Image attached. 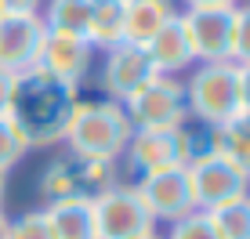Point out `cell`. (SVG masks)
Returning a JSON list of instances; mask_svg holds the SVG:
<instances>
[{"mask_svg": "<svg viewBox=\"0 0 250 239\" xmlns=\"http://www.w3.org/2000/svg\"><path fill=\"white\" fill-rule=\"evenodd\" d=\"M29 152L33 149H29V141H25L19 120H15L11 113H0V170L11 174V170L29 156Z\"/></svg>", "mask_w": 250, "mask_h": 239, "instance_id": "obj_21", "label": "cell"}, {"mask_svg": "<svg viewBox=\"0 0 250 239\" xmlns=\"http://www.w3.org/2000/svg\"><path fill=\"white\" fill-rule=\"evenodd\" d=\"M218 152L250 178V116H236L232 123L218 127Z\"/></svg>", "mask_w": 250, "mask_h": 239, "instance_id": "obj_20", "label": "cell"}, {"mask_svg": "<svg viewBox=\"0 0 250 239\" xmlns=\"http://www.w3.org/2000/svg\"><path fill=\"white\" fill-rule=\"evenodd\" d=\"M7 15H40L44 0H0Z\"/></svg>", "mask_w": 250, "mask_h": 239, "instance_id": "obj_27", "label": "cell"}, {"mask_svg": "<svg viewBox=\"0 0 250 239\" xmlns=\"http://www.w3.org/2000/svg\"><path fill=\"white\" fill-rule=\"evenodd\" d=\"M149 51L152 65H156V73H167V76H182L196 65V55H192V44H188L185 37V25H182V15H174L156 37L145 44Z\"/></svg>", "mask_w": 250, "mask_h": 239, "instance_id": "obj_14", "label": "cell"}, {"mask_svg": "<svg viewBox=\"0 0 250 239\" xmlns=\"http://www.w3.org/2000/svg\"><path fill=\"white\" fill-rule=\"evenodd\" d=\"M174 15H178L174 0H127L124 4V40L145 47Z\"/></svg>", "mask_w": 250, "mask_h": 239, "instance_id": "obj_16", "label": "cell"}, {"mask_svg": "<svg viewBox=\"0 0 250 239\" xmlns=\"http://www.w3.org/2000/svg\"><path fill=\"white\" fill-rule=\"evenodd\" d=\"M44 218H47V228L55 239H98L91 196H69V199L47 203Z\"/></svg>", "mask_w": 250, "mask_h": 239, "instance_id": "obj_15", "label": "cell"}, {"mask_svg": "<svg viewBox=\"0 0 250 239\" xmlns=\"http://www.w3.org/2000/svg\"><path fill=\"white\" fill-rule=\"evenodd\" d=\"M91 4L94 0H44L40 19H44L47 33H69V37H83L87 40Z\"/></svg>", "mask_w": 250, "mask_h": 239, "instance_id": "obj_18", "label": "cell"}, {"mask_svg": "<svg viewBox=\"0 0 250 239\" xmlns=\"http://www.w3.org/2000/svg\"><path fill=\"white\" fill-rule=\"evenodd\" d=\"M4 15H7V11H4V4H0V19H4Z\"/></svg>", "mask_w": 250, "mask_h": 239, "instance_id": "obj_32", "label": "cell"}, {"mask_svg": "<svg viewBox=\"0 0 250 239\" xmlns=\"http://www.w3.org/2000/svg\"><path fill=\"white\" fill-rule=\"evenodd\" d=\"M203 218L218 239H250V196L218 203V207L203 210Z\"/></svg>", "mask_w": 250, "mask_h": 239, "instance_id": "obj_19", "label": "cell"}, {"mask_svg": "<svg viewBox=\"0 0 250 239\" xmlns=\"http://www.w3.org/2000/svg\"><path fill=\"white\" fill-rule=\"evenodd\" d=\"M178 15H182L185 37L192 44L196 65L200 62H229L236 7H192V11H178Z\"/></svg>", "mask_w": 250, "mask_h": 239, "instance_id": "obj_10", "label": "cell"}, {"mask_svg": "<svg viewBox=\"0 0 250 239\" xmlns=\"http://www.w3.org/2000/svg\"><path fill=\"white\" fill-rule=\"evenodd\" d=\"M120 159L134 170V178L156 174V170H170V167H185L182 127L178 131H134Z\"/></svg>", "mask_w": 250, "mask_h": 239, "instance_id": "obj_12", "label": "cell"}, {"mask_svg": "<svg viewBox=\"0 0 250 239\" xmlns=\"http://www.w3.org/2000/svg\"><path fill=\"white\" fill-rule=\"evenodd\" d=\"M4 232H7V214H4V207H0V239H4Z\"/></svg>", "mask_w": 250, "mask_h": 239, "instance_id": "obj_30", "label": "cell"}, {"mask_svg": "<svg viewBox=\"0 0 250 239\" xmlns=\"http://www.w3.org/2000/svg\"><path fill=\"white\" fill-rule=\"evenodd\" d=\"M243 0H182V11H192V7H236Z\"/></svg>", "mask_w": 250, "mask_h": 239, "instance_id": "obj_28", "label": "cell"}, {"mask_svg": "<svg viewBox=\"0 0 250 239\" xmlns=\"http://www.w3.org/2000/svg\"><path fill=\"white\" fill-rule=\"evenodd\" d=\"M4 239H55L47 228L44 210H25L19 218H7V232Z\"/></svg>", "mask_w": 250, "mask_h": 239, "instance_id": "obj_22", "label": "cell"}, {"mask_svg": "<svg viewBox=\"0 0 250 239\" xmlns=\"http://www.w3.org/2000/svg\"><path fill=\"white\" fill-rule=\"evenodd\" d=\"M185 170H188V181H192L196 210H210V207H218V203L250 196V178L232 163L229 156H221V152L192 159V163H185Z\"/></svg>", "mask_w": 250, "mask_h": 239, "instance_id": "obj_8", "label": "cell"}, {"mask_svg": "<svg viewBox=\"0 0 250 239\" xmlns=\"http://www.w3.org/2000/svg\"><path fill=\"white\" fill-rule=\"evenodd\" d=\"M120 105H124V113H127L134 131H178V127L188 123L182 76H167V73L149 76Z\"/></svg>", "mask_w": 250, "mask_h": 239, "instance_id": "obj_4", "label": "cell"}, {"mask_svg": "<svg viewBox=\"0 0 250 239\" xmlns=\"http://www.w3.org/2000/svg\"><path fill=\"white\" fill-rule=\"evenodd\" d=\"M120 4H127V0H120Z\"/></svg>", "mask_w": 250, "mask_h": 239, "instance_id": "obj_33", "label": "cell"}, {"mask_svg": "<svg viewBox=\"0 0 250 239\" xmlns=\"http://www.w3.org/2000/svg\"><path fill=\"white\" fill-rule=\"evenodd\" d=\"M138 239H163V236H160V228H156V232H149V236H138Z\"/></svg>", "mask_w": 250, "mask_h": 239, "instance_id": "obj_31", "label": "cell"}, {"mask_svg": "<svg viewBox=\"0 0 250 239\" xmlns=\"http://www.w3.org/2000/svg\"><path fill=\"white\" fill-rule=\"evenodd\" d=\"M229 62H236V65H247L250 62V0L236 4V25H232Z\"/></svg>", "mask_w": 250, "mask_h": 239, "instance_id": "obj_23", "label": "cell"}, {"mask_svg": "<svg viewBox=\"0 0 250 239\" xmlns=\"http://www.w3.org/2000/svg\"><path fill=\"white\" fill-rule=\"evenodd\" d=\"M236 80H239V116H250V62L236 65Z\"/></svg>", "mask_w": 250, "mask_h": 239, "instance_id": "obj_25", "label": "cell"}, {"mask_svg": "<svg viewBox=\"0 0 250 239\" xmlns=\"http://www.w3.org/2000/svg\"><path fill=\"white\" fill-rule=\"evenodd\" d=\"M134 127L127 120L124 105L113 98H94L80 101L76 98L73 116L65 123V138L62 145L73 156H94V159H120L131 141Z\"/></svg>", "mask_w": 250, "mask_h": 239, "instance_id": "obj_2", "label": "cell"}, {"mask_svg": "<svg viewBox=\"0 0 250 239\" xmlns=\"http://www.w3.org/2000/svg\"><path fill=\"white\" fill-rule=\"evenodd\" d=\"M44 40L47 25L40 15H4L0 19V69L15 76L37 69Z\"/></svg>", "mask_w": 250, "mask_h": 239, "instance_id": "obj_9", "label": "cell"}, {"mask_svg": "<svg viewBox=\"0 0 250 239\" xmlns=\"http://www.w3.org/2000/svg\"><path fill=\"white\" fill-rule=\"evenodd\" d=\"M15 87H19V76L0 69V113H11V101H15Z\"/></svg>", "mask_w": 250, "mask_h": 239, "instance_id": "obj_26", "label": "cell"}, {"mask_svg": "<svg viewBox=\"0 0 250 239\" xmlns=\"http://www.w3.org/2000/svg\"><path fill=\"white\" fill-rule=\"evenodd\" d=\"M91 51H113L124 44V4L120 0H94L91 4V25H87Z\"/></svg>", "mask_w": 250, "mask_h": 239, "instance_id": "obj_17", "label": "cell"}, {"mask_svg": "<svg viewBox=\"0 0 250 239\" xmlns=\"http://www.w3.org/2000/svg\"><path fill=\"white\" fill-rule=\"evenodd\" d=\"M76 87L55 80L47 69H29L19 73V87H15V101H11V116L19 120L29 149H51L62 145L65 138V123L73 116L76 105Z\"/></svg>", "mask_w": 250, "mask_h": 239, "instance_id": "obj_1", "label": "cell"}, {"mask_svg": "<svg viewBox=\"0 0 250 239\" xmlns=\"http://www.w3.org/2000/svg\"><path fill=\"white\" fill-rule=\"evenodd\" d=\"M94 51L83 37H69V33H47L44 51H40V69H47L55 80L80 87L83 76L91 73Z\"/></svg>", "mask_w": 250, "mask_h": 239, "instance_id": "obj_13", "label": "cell"}, {"mask_svg": "<svg viewBox=\"0 0 250 239\" xmlns=\"http://www.w3.org/2000/svg\"><path fill=\"white\" fill-rule=\"evenodd\" d=\"M163 239H218V236H214V228L207 225L203 210H196V214L167 225V236H163Z\"/></svg>", "mask_w": 250, "mask_h": 239, "instance_id": "obj_24", "label": "cell"}, {"mask_svg": "<svg viewBox=\"0 0 250 239\" xmlns=\"http://www.w3.org/2000/svg\"><path fill=\"white\" fill-rule=\"evenodd\" d=\"M120 181L116 159H94V156H73L65 159H51L40 174V196L47 203L69 199V196H98L102 189Z\"/></svg>", "mask_w": 250, "mask_h": 239, "instance_id": "obj_5", "label": "cell"}, {"mask_svg": "<svg viewBox=\"0 0 250 239\" xmlns=\"http://www.w3.org/2000/svg\"><path fill=\"white\" fill-rule=\"evenodd\" d=\"M149 76H156V65H152L149 51L142 44L124 40L113 51H105V62H102V91H105V98H113V101L131 98Z\"/></svg>", "mask_w": 250, "mask_h": 239, "instance_id": "obj_11", "label": "cell"}, {"mask_svg": "<svg viewBox=\"0 0 250 239\" xmlns=\"http://www.w3.org/2000/svg\"><path fill=\"white\" fill-rule=\"evenodd\" d=\"M134 192L142 196V203L149 207V214L167 225L182 221L188 214H196V199H192V181H188L185 167H170V170H156V174H142L134 178Z\"/></svg>", "mask_w": 250, "mask_h": 239, "instance_id": "obj_7", "label": "cell"}, {"mask_svg": "<svg viewBox=\"0 0 250 239\" xmlns=\"http://www.w3.org/2000/svg\"><path fill=\"white\" fill-rule=\"evenodd\" d=\"M4 199H7V174L0 170V207H4Z\"/></svg>", "mask_w": 250, "mask_h": 239, "instance_id": "obj_29", "label": "cell"}, {"mask_svg": "<svg viewBox=\"0 0 250 239\" xmlns=\"http://www.w3.org/2000/svg\"><path fill=\"white\" fill-rule=\"evenodd\" d=\"M91 203H94L98 239H138L156 232V218L149 214V207L142 203L131 181H116L102 189L98 196H91Z\"/></svg>", "mask_w": 250, "mask_h": 239, "instance_id": "obj_6", "label": "cell"}, {"mask_svg": "<svg viewBox=\"0 0 250 239\" xmlns=\"http://www.w3.org/2000/svg\"><path fill=\"white\" fill-rule=\"evenodd\" d=\"M185 109L188 120L203 127H225L239 116V80L236 62H200L185 76Z\"/></svg>", "mask_w": 250, "mask_h": 239, "instance_id": "obj_3", "label": "cell"}]
</instances>
